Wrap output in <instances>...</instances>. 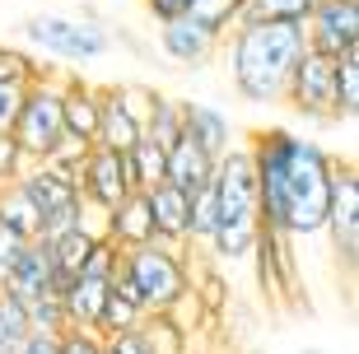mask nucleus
I'll return each instance as SVG.
<instances>
[{
	"mask_svg": "<svg viewBox=\"0 0 359 354\" xmlns=\"http://www.w3.org/2000/svg\"><path fill=\"white\" fill-rule=\"evenodd\" d=\"M121 158H126V177H131V191H154V186L168 177V168H163V144L149 140L145 131L135 135L126 149H121Z\"/></svg>",
	"mask_w": 359,
	"mask_h": 354,
	"instance_id": "22",
	"label": "nucleus"
},
{
	"mask_svg": "<svg viewBox=\"0 0 359 354\" xmlns=\"http://www.w3.org/2000/svg\"><path fill=\"white\" fill-rule=\"evenodd\" d=\"M248 0H191V19H196L201 28H210L215 38H224L229 28L238 24V14Z\"/></svg>",
	"mask_w": 359,
	"mask_h": 354,
	"instance_id": "27",
	"label": "nucleus"
},
{
	"mask_svg": "<svg viewBox=\"0 0 359 354\" xmlns=\"http://www.w3.org/2000/svg\"><path fill=\"white\" fill-rule=\"evenodd\" d=\"M117 271L135 289L145 317L182 313L187 303H191V261H187V247H173V243L154 238V243H140V247L121 252Z\"/></svg>",
	"mask_w": 359,
	"mask_h": 354,
	"instance_id": "4",
	"label": "nucleus"
},
{
	"mask_svg": "<svg viewBox=\"0 0 359 354\" xmlns=\"http://www.w3.org/2000/svg\"><path fill=\"white\" fill-rule=\"evenodd\" d=\"M163 168H168V177L163 182H173L177 191H201V186L210 182V172H215V158L201 149L196 140H187V135H177L168 149H163Z\"/></svg>",
	"mask_w": 359,
	"mask_h": 354,
	"instance_id": "18",
	"label": "nucleus"
},
{
	"mask_svg": "<svg viewBox=\"0 0 359 354\" xmlns=\"http://www.w3.org/2000/svg\"><path fill=\"white\" fill-rule=\"evenodd\" d=\"M61 79H66V70L38 66V75L24 84V103L14 112L10 135L24 149L28 163H42L66 144V131H61Z\"/></svg>",
	"mask_w": 359,
	"mask_h": 354,
	"instance_id": "5",
	"label": "nucleus"
},
{
	"mask_svg": "<svg viewBox=\"0 0 359 354\" xmlns=\"http://www.w3.org/2000/svg\"><path fill=\"white\" fill-rule=\"evenodd\" d=\"M19 38L52 61H66V66H93L112 52L107 24L84 19V14H28L19 24Z\"/></svg>",
	"mask_w": 359,
	"mask_h": 354,
	"instance_id": "6",
	"label": "nucleus"
},
{
	"mask_svg": "<svg viewBox=\"0 0 359 354\" xmlns=\"http://www.w3.org/2000/svg\"><path fill=\"white\" fill-rule=\"evenodd\" d=\"M24 149H19V144H14V135L10 131H0V182H14V177H19V172H24Z\"/></svg>",
	"mask_w": 359,
	"mask_h": 354,
	"instance_id": "31",
	"label": "nucleus"
},
{
	"mask_svg": "<svg viewBox=\"0 0 359 354\" xmlns=\"http://www.w3.org/2000/svg\"><path fill=\"white\" fill-rule=\"evenodd\" d=\"M248 261H257V285L266 289V299L294 303V294H299V243L262 229Z\"/></svg>",
	"mask_w": 359,
	"mask_h": 354,
	"instance_id": "11",
	"label": "nucleus"
},
{
	"mask_svg": "<svg viewBox=\"0 0 359 354\" xmlns=\"http://www.w3.org/2000/svg\"><path fill=\"white\" fill-rule=\"evenodd\" d=\"M56 354H103V336L89 327H66L56 336Z\"/></svg>",
	"mask_w": 359,
	"mask_h": 354,
	"instance_id": "30",
	"label": "nucleus"
},
{
	"mask_svg": "<svg viewBox=\"0 0 359 354\" xmlns=\"http://www.w3.org/2000/svg\"><path fill=\"white\" fill-rule=\"evenodd\" d=\"M248 158L257 172L262 229L290 238V243L322 238L327 205H332L336 154H327L318 140H304L285 126H266V131H252Z\"/></svg>",
	"mask_w": 359,
	"mask_h": 354,
	"instance_id": "1",
	"label": "nucleus"
},
{
	"mask_svg": "<svg viewBox=\"0 0 359 354\" xmlns=\"http://www.w3.org/2000/svg\"><path fill=\"white\" fill-rule=\"evenodd\" d=\"M182 135L196 140L210 158L233 149V121H229L224 107H215V103H187L182 98Z\"/></svg>",
	"mask_w": 359,
	"mask_h": 354,
	"instance_id": "16",
	"label": "nucleus"
},
{
	"mask_svg": "<svg viewBox=\"0 0 359 354\" xmlns=\"http://www.w3.org/2000/svg\"><path fill=\"white\" fill-rule=\"evenodd\" d=\"M103 238L121 252L140 247V243H154V219H149L145 191H131V196H121L112 210H103Z\"/></svg>",
	"mask_w": 359,
	"mask_h": 354,
	"instance_id": "15",
	"label": "nucleus"
},
{
	"mask_svg": "<svg viewBox=\"0 0 359 354\" xmlns=\"http://www.w3.org/2000/svg\"><path fill=\"white\" fill-rule=\"evenodd\" d=\"M285 107L304 121H336V61L322 52H304L285 84Z\"/></svg>",
	"mask_w": 359,
	"mask_h": 354,
	"instance_id": "8",
	"label": "nucleus"
},
{
	"mask_svg": "<svg viewBox=\"0 0 359 354\" xmlns=\"http://www.w3.org/2000/svg\"><path fill=\"white\" fill-rule=\"evenodd\" d=\"M159 52L182 70H201L219 52V38H215L210 28H201L191 14H182V19H163L159 24Z\"/></svg>",
	"mask_w": 359,
	"mask_h": 354,
	"instance_id": "13",
	"label": "nucleus"
},
{
	"mask_svg": "<svg viewBox=\"0 0 359 354\" xmlns=\"http://www.w3.org/2000/svg\"><path fill=\"white\" fill-rule=\"evenodd\" d=\"M332 252L346 280L355 285V266H359V168L355 158H336L332 168V205H327V229Z\"/></svg>",
	"mask_w": 359,
	"mask_h": 354,
	"instance_id": "7",
	"label": "nucleus"
},
{
	"mask_svg": "<svg viewBox=\"0 0 359 354\" xmlns=\"http://www.w3.org/2000/svg\"><path fill=\"white\" fill-rule=\"evenodd\" d=\"M359 112V52L336 56V121H355Z\"/></svg>",
	"mask_w": 359,
	"mask_h": 354,
	"instance_id": "25",
	"label": "nucleus"
},
{
	"mask_svg": "<svg viewBox=\"0 0 359 354\" xmlns=\"http://www.w3.org/2000/svg\"><path fill=\"white\" fill-rule=\"evenodd\" d=\"M299 354H327V350H318V345H308V350H299Z\"/></svg>",
	"mask_w": 359,
	"mask_h": 354,
	"instance_id": "36",
	"label": "nucleus"
},
{
	"mask_svg": "<svg viewBox=\"0 0 359 354\" xmlns=\"http://www.w3.org/2000/svg\"><path fill=\"white\" fill-rule=\"evenodd\" d=\"M28 336V317H24V303L10 299L0 289V350H14V345Z\"/></svg>",
	"mask_w": 359,
	"mask_h": 354,
	"instance_id": "28",
	"label": "nucleus"
},
{
	"mask_svg": "<svg viewBox=\"0 0 359 354\" xmlns=\"http://www.w3.org/2000/svg\"><path fill=\"white\" fill-rule=\"evenodd\" d=\"M308 52L322 56H350L359 52V0H322L304 24Z\"/></svg>",
	"mask_w": 359,
	"mask_h": 354,
	"instance_id": "10",
	"label": "nucleus"
},
{
	"mask_svg": "<svg viewBox=\"0 0 359 354\" xmlns=\"http://www.w3.org/2000/svg\"><path fill=\"white\" fill-rule=\"evenodd\" d=\"M93 126H98V84L66 70V79H61V131H66L70 144L89 149Z\"/></svg>",
	"mask_w": 359,
	"mask_h": 354,
	"instance_id": "14",
	"label": "nucleus"
},
{
	"mask_svg": "<svg viewBox=\"0 0 359 354\" xmlns=\"http://www.w3.org/2000/svg\"><path fill=\"white\" fill-rule=\"evenodd\" d=\"M149 200V219H154V238L159 243H173L187 247V210H191V196L177 191L173 182H159L154 191H145Z\"/></svg>",
	"mask_w": 359,
	"mask_h": 354,
	"instance_id": "19",
	"label": "nucleus"
},
{
	"mask_svg": "<svg viewBox=\"0 0 359 354\" xmlns=\"http://www.w3.org/2000/svg\"><path fill=\"white\" fill-rule=\"evenodd\" d=\"M145 135L168 149V144L182 135V98L154 89V98H149V117H145Z\"/></svg>",
	"mask_w": 359,
	"mask_h": 354,
	"instance_id": "24",
	"label": "nucleus"
},
{
	"mask_svg": "<svg viewBox=\"0 0 359 354\" xmlns=\"http://www.w3.org/2000/svg\"><path fill=\"white\" fill-rule=\"evenodd\" d=\"M210 191H215V233L205 243L215 261H248L262 238V200H257V172L248 158V144H233L215 158L210 172Z\"/></svg>",
	"mask_w": 359,
	"mask_h": 354,
	"instance_id": "3",
	"label": "nucleus"
},
{
	"mask_svg": "<svg viewBox=\"0 0 359 354\" xmlns=\"http://www.w3.org/2000/svg\"><path fill=\"white\" fill-rule=\"evenodd\" d=\"M145 10L154 24H163V19H182V14H191V0H145Z\"/></svg>",
	"mask_w": 359,
	"mask_h": 354,
	"instance_id": "33",
	"label": "nucleus"
},
{
	"mask_svg": "<svg viewBox=\"0 0 359 354\" xmlns=\"http://www.w3.org/2000/svg\"><path fill=\"white\" fill-rule=\"evenodd\" d=\"M75 182H80V200L93 205V210H112L121 196H131V177H126L121 149H103V144H89L80 154Z\"/></svg>",
	"mask_w": 359,
	"mask_h": 354,
	"instance_id": "9",
	"label": "nucleus"
},
{
	"mask_svg": "<svg viewBox=\"0 0 359 354\" xmlns=\"http://www.w3.org/2000/svg\"><path fill=\"white\" fill-rule=\"evenodd\" d=\"M322 0H248L238 14V24L248 19V24H308V14L318 10Z\"/></svg>",
	"mask_w": 359,
	"mask_h": 354,
	"instance_id": "23",
	"label": "nucleus"
},
{
	"mask_svg": "<svg viewBox=\"0 0 359 354\" xmlns=\"http://www.w3.org/2000/svg\"><path fill=\"white\" fill-rule=\"evenodd\" d=\"M10 252H14V243L5 233H0V271H5V261H10Z\"/></svg>",
	"mask_w": 359,
	"mask_h": 354,
	"instance_id": "35",
	"label": "nucleus"
},
{
	"mask_svg": "<svg viewBox=\"0 0 359 354\" xmlns=\"http://www.w3.org/2000/svg\"><path fill=\"white\" fill-rule=\"evenodd\" d=\"M0 354H14V350H0Z\"/></svg>",
	"mask_w": 359,
	"mask_h": 354,
	"instance_id": "37",
	"label": "nucleus"
},
{
	"mask_svg": "<svg viewBox=\"0 0 359 354\" xmlns=\"http://www.w3.org/2000/svg\"><path fill=\"white\" fill-rule=\"evenodd\" d=\"M145 322V308H140V299H135V289L126 285V275H112V285H107V299H103V313H98V336H112V331H131Z\"/></svg>",
	"mask_w": 359,
	"mask_h": 354,
	"instance_id": "21",
	"label": "nucleus"
},
{
	"mask_svg": "<svg viewBox=\"0 0 359 354\" xmlns=\"http://www.w3.org/2000/svg\"><path fill=\"white\" fill-rule=\"evenodd\" d=\"M308 52L304 28L299 24H233L219 38L229 84L243 103L252 107H276L285 103V84H290L299 56Z\"/></svg>",
	"mask_w": 359,
	"mask_h": 354,
	"instance_id": "2",
	"label": "nucleus"
},
{
	"mask_svg": "<svg viewBox=\"0 0 359 354\" xmlns=\"http://www.w3.org/2000/svg\"><path fill=\"white\" fill-rule=\"evenodd\" d=\"M0 233L10 243H33L42 233V215L33 210L19 182H0Z\"/></svg>",
	"mask_w": 359,
	"mask_h": 354,
	"instance_id": "20",
	"label": "nucleus"
},
{
	"mask_svg": "<svg viewBox=\"0 0 359 354\" xmlns=\"http://www.w3.org/2000/svg\"><path fill=\"white\" fill-rule=\"evenodd\" d=\"M38 75V61L19 47H5L0 42V84H28V79Z\"/></svg>",
	"mask_w": 359,
	"mask_h": 354,
	"instance_id": "29",
	"label": "nucleus"
},
{
	"mask_svg": "<svg viewBox=\"0 0 359 354\" xmlns=\"http://www.w3.org/2000/svg\"><path fill=\"white\" fill-rule=\"evenodd\" d=\"M0 289H5L10 299H19V303L56 289L52 257H47V243H42V238H33V243H14L10 261H5V271H0Z\"/></svg>",
	"mask_w": 359,
	"mask_h": 354,
	"instance_id": "12",
	"label": "nucleus"
},
{
	"mask_svg": "<svg viewBox=\"0 0 359 354\" xmlns=\"http://www.w3.org/2000/svg\"><path fill=\"white\" fill-rule=\"evenodd\" d=\"M140 135V121L131 117V107L121 98V84H98V126H93V144L103 149H126Z\"/></svg>",
	"mask_w": 359,
	"mask_h": 354,
	"instance_id": "17",
	"label": "nucleus"
},
{
	"mask_svg": "<svg viewBox=\"0 0 359 354\" xmlns=\"http://www.w3.org/2000/svg\"><path fill=\"white\" fill-rule=\"evenodd\" d=\"M24 103V84H0V131L14 126V112Z\"/></svg>",
	"mask_w": 359,
	"mask_h": 354,
	"instance_id": "32",
	"label": "nucleus"
},
{
	"mask_svg": "<svg viewBox=\"0 0 359 354\" xmlns=\"http://www.w3.org/2000/svg\"><path fill=\"white\" fill-rule=\"evenodd\" d=\"M14 354H56V336L52 331H28L24 341L14 345Z\"/></svg>",
	"mask_w": 359,
	"mask_h": 354,
	"instance_id": "34",
	"label": "nucleus"
},
{
	"mask_svg": "<svg viewBox=\"0 0 359 354\" xmlns=\"http://www.w3.org/2000/svg\"><path fill=\"white\" fill-rule=\"evenodd\" d=\"M103 354H168V350H163V341L154 336V327H149V317H145V322L131 327V331L103 336Z\"/></svg>",
	"mask_w": 359,
	"mask_h": 354,
	"instance_id": "26",
	"label": "nucleus"
}]
</instances>
